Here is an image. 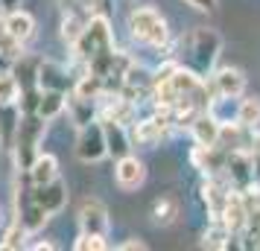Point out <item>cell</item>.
<instances>
[{"label":"cell","mask_w":260,"mask_h":251,"mask_svg":"<svg viewBox=\"0 0 260 251\" xmlns=\"http://www.w3.org/2000/svg\"><path fill=\"white\" fill-rule=\"evenodd\" d=\"M106 126V146H108V155L114 158H123L129 155L132 149V134L129 129H126V123H117V120H108V123H103Z\"/></svg>","instance_id":"obj_13"},{"label":"cell","mask_w":260,"mask_h":251,"mask_svg":"<svg viewBox=\"0 0 260 251\" xmlns=\"http://www.w3.org/2000/svg\"><path fill=\"white\" fill-rule=\"evenodd\" d=\"M143 181H146V164L141 158H135V155L117 158V164H114V184L120 190L132 193V190H138Z\"/></svg>","instance_id":"obj_8"},{"label":"cell","mask_w":260,"mask_h":251,"mask_svg":"<svg viewBox=\"0 0 260 251\" xmlns=\"http://www.w3.org/2000/svg\"><path fill=\"white\" fill-rule=\"evenodd\" d=\"M21 53H24V44H21V41L6 29V21L0 18V56H6V59L15 61Z\"/></svg>","instance_id":"obj_28"},{"label":"cell","mask_w":260,"mask_h":251,"mask_svg":"<svg viewBox=\"0 0 260 251\" xmlns=\"http://www.w3.org/2000/svg\"><path fill=\"white\" fill-rule=\"evenodd\" d=\"M79 231L82 234H106L108 231V210L100 199H85L79 207Z\"/></svg>","instance_id":"obj_9"},{"label":"cell","mask_w":260,"mask_h":251,"mask_svg":"<svg viewBox=\"0 0 260 251\" xmlns=\"http://www.w3.org/2000/svg\"><path fill=\"white\" fill-rule=\"evenodd\" d=\"M26 178H29V184H50V181L59 178V161H56V155H50V152H41V155L32 161V167L26 169Z\"/></svg>","instance_id":"obj_17"},{"label":"cell","mask_w":260,"mask_h":251,"mask_svg":"<svg viewBox=\"0 0 260 251\" xmlns=\"http://www.w3.org/2000/svg\"><path fill=\"white\" fill-rule=\"evenodd\" d=\"M47 219H50V213L38 202H32V196L26 190V202H24V207L18 210V222H21L29 234H36V231H41V228L47 225Z\"/></svg>","instance_id":"obj_20"},{"label":"cell","mask_w":260,"mask_h":251,"mask_svg":"<svg viewBox=\"0 0 260 251\" xmlns=\"http://www.w3.org/2000/svg\"><path fill=\"white\" fill-rule=\"evenodd\" d=\"M208 114H211L216 123H237V114H240V96H225V94H213L208 108H205Z\"/></svg>","instance_id":"obj_16"},{"label":"cell","mask_w":260,"mask_h":251,"mask_svg":"<svg viewBox=\"0 0 260 251\" xmlns=\"http://www.w3.org/2000/svg\"><path fill=\"white\" fill-rule=\"evenodd\" d=\"M73 248L76 251H103V248H108L106 234H79V239L73 242Z\"/></svg>","instance_id":"obj_30"},{"label":"cell","mask_w":260,"mask_h":251,"mask_svg":"<svg viewBox=\"0 0 260 251\" xmlns=\"http://www.w3.org/2000/svg\"><path fill=\"white\" fill-rule=\"evenodd\" d=\"M68 108H71V117L76 123V129H82L88 123L96 120V102L94 99H82V96H68Z\"/></svg>","instance_id":"obj_24"},{"label":"cell","mask_w":260,"mask_h":251,"mask_svg":"<svg viewBox=\"0 0 260 251\" xmlns=\"http://www.w3.org/2000/svg\"><path fill=\"white\" fill-rule=\"evenodd\" d=\"M21 96V82L15 79L12 70H0V105L6 102H18Z\"/></svg>","instance_id":"obj_27"},{"label":"cell","mask_w":260,"mask_h":251,"mask_svg":"<svg viewBox=\"0 0 260 251\" xmlns=\"http://www.w3.org/2000/svg\"><path fill=\"white\" fill-rule=\"evenodd\" d=\"M231 239H234V234L228 231V225H225L219 216H211V225L202 234V248H213V251L231 248Z\"/></svg>","instance_id":"obj_19"},{"label":"cell","mask_w":260,"mask_h":251,"mask_svg":"<svg viewBox=\"0 0 260 251\" xmlns=\"http://www.w3.org/2000/svg\"><path fill=\"white\" fill-rule=\"evenodd\" d=\"M178 210H181L178 196H173V193H161V196L152 202V210H149V216H152L155 225H170V222H176Z\"/></svg>","instance_id":"obj_21"},{"label":"cell","mask_w":260,"mask_h":251,"mask_svg":"<svg viewBox=\"0 0 260 251\" xmlns=\"http://www.w3.org/2000/svg\"><path fill=\"white\" fill-rule=\"evenodd\" d=\"M38 88L41 91H68V88H73V82L61 64L41 61V67H38Z\"/></svg>","instance_id":"obj_15"},{"label":"cell","mask_w":260,"mask_h":251,"mask_svg":"<svg viewBox=\"0 0 260 251\" xmlns=\"http://www.w3.org/2000/svg\"><path fill=\"white\" fill-rule=\"evenodd\" d=\"M106 50H114L111 24H108L106 15H91V18H88V26H85V32L79 35V41L73 44V56L88 64L94 56L106 53Z\"/></svg>","instance_id":"obj_3"},{"label":"cell","mask_w":260,"mask_h":251,"mask_svg":"<svg viewBox=\"0 0 260 251\" xmlns=\"http://www.w3.org/2000/svg\"><path fill=\"white\" fill-rule=\"evenodd\" d=\"M29 196H32V202H38L47 213H59L61 207H64V202H68V187L56 178V181H50V184H38V187L32 184Z\"/></svg>","instance_id":"obj_10"},{"label":"cell","mask_w":260,"mask_h":251,"mask_svg":"<svg viewBox=\"0 0 260 251\" xmlns=\"http://www.w3.org/2000/svg\"><path fill=\"white\" fill-rule=\"evenodd\" d=\"M79 3H82V6H94V0H79Z\"/></svg>","instance_id":"obj_35"},{"label":"cell","mask_w":260,"mask_h":251,"mask_svg":"<svg viewBox=\"0 0 260 251\" xmlns=\"http://www.w3.org/2000/svg\"><path fill=\"white\" fill-rule=\"evenodd\" d=\"M21 117H24V111L15 105V102L0 105V146L3 149H15V137H18Z\"/></svg>","instance_id":"obj_14"},{"label":"cell","mask_w":260,"mask_h":251,"mask_svg":"<svg viewBox=\"0 0 260 251\" xmlns=\"http://www.w3.org/2000/svg\"><path fill=\"white\" fill-rule=\"evenodd\" d=\"M44 126H47V120L41 117V114H24L21 117V126H18V137H15V158H18V167L29 169L32 167V161L41 155V137H44Z\"/></svg>","instance_id":"obj_4"},{"label":"cell","mask_w":260,"mask_h":251,"mask_svg":"<svg viewBox=\"0 0 260 251\" xmlns=\"http://www.w3.org/2000/svg\"><path fill=\"white\" fill-rule=\"evenodd\" d=\"M120 248H123V251H132V248H146V242H143L141 237H132L129 242H123Z\"/></svg>","instance_id":"obj_32"},{"label":"cell","mask_w":260,"mask_h":251,"mask_svg":"<svg viewBox=\"0 0 260 251\" xmlns=\"http://www.w3.org/2000/svg\"><path fill=\"white\" fill-rule=\"evenodd\" d=\"M3 21H6V29H9L21 44H29V41H32V35H36V18H32L29 12H24V9H12Z\"/></svg>","instance_id":"obj_18"},{"label":"cell","mask_w":260,"mask_h":251,"mask_svg":"<svg viewBox=\"0 0 260 251\" xmlns=\"http://www.w3.org/2000/svg\"><path fill=\"white\" fill-rule=\"evenodd\" d=\"M190 134H193V140H196L199 146H219L222 123H216L208 111H202L199 117L190 123Z\"/></svg>","instance_id":"obj_12"},{"label":"cell","mask_w":260,"mask_h":251,"mask_svg":"<svg viewBox=\"0 0 260 251\" xmlns=\"http://www.w3.org/2000/svg\"><path fill=\"white\" fill-rule=\"evenodd\" d=\"M211 91L225 96H243L246 94V73L240 67H219L211 76Z\"/></svg>","instance_id":"obj_11"},{"label":"cell","mask_w":260,"mask_h":251,"mask_svg":"<svg viewBox=\"0 0 260 251\" xmlns=\"http://www.w3.org/2000/svg\"><path fill=\"white\" fill-rule=\"evenodd\" d=\"M225 175L237 190H246L251 181L257 178V167H254V152L251 149H228L225 158Z\"/></svg>","instance_id":"obj_6"},{"label":"cell","mask_w":260,"mask_h":251,"mask_svg":"<svg viewBox=\"0 0 260 251\" xmlns=\"http://www.w3.org/2000/svg\"><path fill=\"white\" fill-rule=\"evenodd\" d=\"M85 26H88V18H82V15H76V12L64 15V21H61V38L73 47L79 41V35L85 32Z\"/></svg>","instance_id":"obj_26"},{"label":"cell","mask_w":260,"mask_h":251,"mask_svg":"<svg viewBox=\"0 0 260 251\" xmlns=\"http://www.w3.org/2000/svg\"><path fill=\"white\" fill-rule=\"evenodd\" d=\"M187 6H193V9H199V12H213L216 9V0H184Z\"/></svg>","instance_id":"obj_31"},{"label":"cell","mask_w":260,"mask_h":251,"mask_svg":"<svg viewBox=\"0 0 260 251\" xmlns=\"http://www.w3.org/2000/svg\"><path fill=\"white\" fill-rule=\"evenodd\" d=\"M3 9H6V6H3V3H0V18H3Z\"/></svg>","instance_id":"obj_36"},{"label":"cell","mask_w":260,"mask_h":251,"mask_svg":"<svg viewBox=\"0 0 260 251\" xmlns=\"http://www.w3.org/2000/svg\"><path fill=\"white\" fill-rule=\"evenodd\" d=\"M170 117H167V111L158 108V114L155 117H146V120H135V126H132V140L138 146H158L164 140V134L170 132Z\"/></svg>","instance_id":"obj_7"},{"label":"cell","mask_w":260,"mask_h":251,"mask_svg":"<svg viewBox=\"0 0 260 251\" xmlns=\"http://www.w3.org/2000/svg\"><path fill=\"white\" fill-rule=\"evenodd\" d=\"M64 105H68V91H41V102H38L36 114H41L50 123L64 111Z\"/></svg>","instance_id":"obj_23"},{"label":"cell","mask_w":260,"mask_h":251,"mask_svg":"<svg viewBox=\"0 0 260 251\" xmlns=\"http://www.w3.org/2000/svg\"><path fill=\"white\" fill-rule=\"evenodd\" d=\"M0 3H3V6H6V9H15V6H18V3H21V0H0Z\"/></svg>","instance_id":"obj_34"},{"label":"cell","mask_w":260,"mask_h":251,"mask_svg":"<svg viewBox=\"0 0 260 251\" xmlns=\"http://www.w3.org/2000/svg\"><path fill=\"white\" fill-rule=\"evenodd\" d=\"M38 67H41V61L29 59V56H24V53L12 61V73H15V79L21 82V91L38 88Z\"/></svg>","instance_id":"obj_22"},{"label":"cell","mask_w":260,"mask_h":251,"mask_svg":"<svg viewBox=\"0 0 260 251\" xmlns=\"http://www.w3.org/2000/svg\"><path fill=\"white\" fill-rule=\"evenodd\" d=\"M181 47H184V64L193 67L199 76H208L211 67L216 64V59H219L222 35L216 29H211V26H196L193 32H187Z\"/></svg>","instance_id":"obj_1"},{"label":"cell","mask_w":260,"mask_h":251,"mask_svg":"<svg viewBox=\"0 0 260 251\" xmlns=\"http://www.w3.org/2000/svg\"><path fill=\"white\" fill-rule=\"evenodd\" d=\"M32 248H36V251H44V248H53V242H36V245H32Z\"/></svg>","instance_id":"obj_33"},{"label":"cell","mask_w":260,"mask_h":251,"mask_svg":"<svg viewBox=\"0 0 260 251\" xmlns=\"http://www.w3.org/2000/svg\"><path fill=\"white\" fill-rule=\"evenodd\" d=\"M237 123L243 129H260V96H246L240 99V114H237Z\"/></svg>","instance_id":"obj_25"},{"label":"cell","mask_w":260,"mask_h":251,"mask_svg":"<svg viewBox=\"0 0 260 251\" xmlns=\"http://www.w3.org/2000/svg\"><path fill=\"white\" fill-rule=\"evenodd\" d=\"M108 155L106 146V126L103 123H88L79 129V137H76V158L85 161V164H96Z\"/></svg>","instance_id":"obj_5"},{"label":"cell","mask_w":260,"mask_h":251,"mask_svg":"<svg viewBox=\"0 0 260 251\" xmlns=\"http://www.w3.org/2000/svg\"><path fill=\"white\" fill-rule=\"evenodd\" d=\"M129 32L138 44H146V47H167L170 44V26H167V18L155 6H138L129 12Z\"/></svg>","instance_id":"obj_2"},{"label":"cell","mask_w":260,"mask_h":251,"mask_svg":"<svg viewBox=\"0 0 260 251\" xmlns=\"http://www.w3.org/2000/svg\"><path fill=\"white\" fill-rule=\"evenodd\" d=\"M26 234H29V231L15 219L12 228H9V231L3 234V239H0V248H3V251H6V248H21V245H24V239H26Z\"/></svg>","instance_id":"obj_29"}]
</instances>
